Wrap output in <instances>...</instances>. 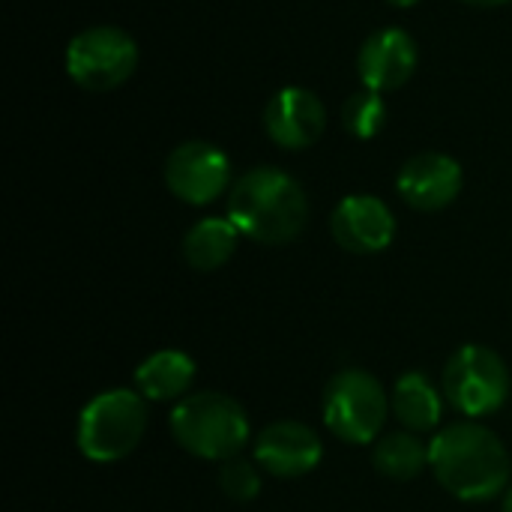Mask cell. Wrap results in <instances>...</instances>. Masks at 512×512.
I'll list each match as a JSON object with an SVG mask.
<instances>
[{
	"label": "cell",
	"instance_id": "cell-4",
	"mask_svg": "<svg viewBox=\"0 0 512 512\" xmlns=\"http://www.w3.org/2000/svg\"><path fill=\"white\" fill-rule=\"evenodd\" d=\"M147 432V399L138 390H105L78 417L75 441L87 462L111 465L126 459Z\"/></svg>",
	"mask_w": 512,
	"mask_h": 512
},
{
	"label": "cell",
	"instance_id": "cell-10",
	"mask_svg": "<svg viewBox=\"0 0 512 512\" xmlns=\"http://www.w3.org/2000/svg\"><path fill=\"white\" fill-rule=\"evenodd\" d=\"M462 183H465L462 165L453 156L435 150L411 156L396 177V189L402 201L420 213H438L450 207L459 198Z\"/></svg>",
	"mask_w": 512,
	"mask_h": 512
},
{
	"label": "cell",
	"instance_id": "cell-5",
	"mask_svg": "<svg viewBox=\"0 0 512 512\" xmlns=\"http://www.w3.org/2000/svg\"><path fill=\"white\" fill-rule=\"evenodd\" d=\"M321 414L327 429L345 444H375L390 414L384 384L366 369H345L330 378Z\"/></svg>",
	"mask_w": 512,
	"mask_h": 512
},
{
	"label": "cell",
	"instance_id": "cell-7",
	"mask_svg": "<svg viewBox=\"0 0 512 512\" xmlns=\"http://www.w3.org/2000/svg\"><path fill=\"white\" fill-rule=\"evenodd\" d=\"M135 69L138 45L126 30L114 24L87 27L66 45V72L81 90L108 93L126 84Z\"/></svg>",
	"mask_w": 512,
	"mask_h": 512
},
{
	"label": "cell",
	"instance_id": "cell-13",
	"mask_svg": "<svg viewBox=\"0 0 512 512\" xmlns=\"http://www.w3.org/2000/svg\"><path fill=\"white\" fill-rule=\"evenodd\" d=\"M417 63H420L417 42L402 27L375 30L357 54V72L363 84L378 93L399 90L414 75Z\"/></svg>",
	"mask_w": 512,
	"mask_h": 512
},
{
	"label": "cell",
	"instance_id": "cell-20",
	"mask_svg": "<svg viewBox=\"0 0 512 512\" xmlns=\"http://www.w3.org/2000/svg\"><path fill=\"white\" fill-rule=\"evenodd\" d=\"M468 6H501V3H510V0H462Z\"/></svg>",
	"mask_w": 512,
	"mask_h": 512
},
{
	"label": "cell",
	"instance_id": "cell-22",
	"mask_svg": "<svg viewBox=\"0 0 512 512\" xmlns=\"http://www.w3.org/2000/svg\"><path fill=\"white\" fill-rule=\"evenodd\" d=\"M504 512H512V486L507 489V495H504Z\"/></svg>",
	"mask_w": 512,
	"mask_h": 512
},
{
	"label": "cell",
	"instance_id": "cell-16",
	"mask_svg": "<svg viewBox=\"0 0 512 512\" xmlns=\"http://www.w3.org/2000/svg\"><path fill=\"white\" fill-rule=\"evenodd\" d=\"M243 234L228 216H207L195 222L183 237V261L198 273H213L231 261Z\"/></svg>",
	"mask_w": 512,
	"mask_h": 512
},
{
	"label": "cell",
	"instance_id": "cell-11",
	"mask_svg": "<svg viewBox=\"0 0 512 512\" xmlns=\"http://www.w3.org/2000/svg\"><path fill=\"white\" fill-rule=\"evenodd\" d=\"M333 240L351 255H378L396 237L393 210L375 195H348L330 216Z\"/></svg>",
	"mask_w": 512,
	"mask_h": 512
},
{
	"label": "cell",
	"instance_id": "cell-12",
	"mask_svg": "<svg viewBox=\"0 0 512 512\" xmlns=\"http://www.w3.org/2000/svg\"><path fill=\"white\" fill-rule=\"evenodd\" d=\"M327 129L324 102L306 87H282L264 108V132L285 150L312 147Z\"/></svg>",
	"mask_w": 512,
	"mask_h": 512
},
{
	"label": "cell",
	"instance_id": "cell-19",
	"mask_svg": "<svg viewBox=\"0 0 512 512\" xmlns=\"http://www.w3.org/2000/svg\"><path fill=\"white\" fill-rule=\"evenodd\" d=\"M219 486H222V492L231 501L246 504V501L258 498V492H261V465L258 462H249L243 456L228 459L219 468Z\"/></svg>",
	"mask_w": 512,
	"mask_h": 512
},
{
	"label": "cell",
	"instance_id": "cell-3",
	"mask_svg": "<svg viewBox=\"0 0 512 512\" xmlns=\"http://www.w3.org/2000/svg\"><path fill=\"white\" fill-rule=\"evenodd\" d=\"M177 447L204 462H228L243 453L249 444V417L237 399L228 393H189L180 399L168 417Z\"/></svg>",
	"mask_w": 512,
	"mask_h": 512
},
{
	"label": "cell",
	"instance_id": "cell-9",
	"mask_svg": "<svg viewBox=\"0 0 512 512\" xmlns=\"http://www.w3.org/2000/svg\"><path fill=\"white\" fill-rule=\"evenodd\" d=\"M324 459L318 432L297 420H276L255 438V462L264 474L279 480H297L312 474Z\"/></svg>",
	"mask_w": 512,
	"mask_h": 512
},
{
	"label": "cell",
	"instance_id": "cell-18",
	"mask_svg": "<svg viewBox=\"0 0 512 512\" xmlns=\"http://www.w3.org/2000/svg\"><path fill=\"white\" fill-rule=\"evenodd\" d=\"M387 123V102L378 90H357L345 99L342 105V126L354 135V138H375Z\"/></svg>",
	"mask_w": 512,
	"mask_h": 512
},
{
	"label": "cell",
	"instance_id": "cell-17",
	"mask_svg": "<svg viewBox=\"0 0 512 512\" xmlns=\"http://www.w3.org/2000/svg\"><path fill=\"white\" fill-rule=\"evenodd\" d=\"M372 462L381 477L408 483L429 468V444L420 435L402 429V432H393V435H384L375 441Z\"/></svg>",
	"mask_w": 512,
	"mask_h": 512
},
{
	"label": "cell",
	"instance_id": "cell-8",
	"mask_svg": "<svg viewBox=\"0 0 512 512\" xmlns=\"http://www.w3.org/2000/svg\"><path fill=\"white\" fill-rule=\"evenodd\" d=\"M165 183L183 204L204 207L231 186V162L210 141H183L165 159Z\"/></svg>",
	"mask_w": 512,
	"mask_h": 512
},
{
	"label": "cell",
	"instance_id": "cell-6",
	"mask_svg": "<svg viewBox=\"0 0 512 512\" xmlns=\"http://www.w3.org/2000/svg\"><path fill=\"white\" fill-rule=\"evenodd\" d=\"M441 390L450 408H456L465 420H480L507 402L510 369L498 351L486 345H465L447 360Z\"/></svg>",
	"mask_w": 512,
	"mask_h": 512
},
{
	"label": "cell",
	"instance_id": "cell-1",
	"mask_svg": "<svg viewBox=\"0 0 512 512\" xmlns=\"http://www.w3.org/2000/svg\"><path fill=\"white\" fill-rule=\"evenodd\" d=\"M429 468L453 498L477 504L498 498L510 483L504 441L477 420H459L429 441Z\"/></svg>",
	"mask_w": 512,
	"mask_h": 512
},
{
	"label": "cell",
	"instance_id": "cell-21",
	"mask_svg": "<svg viewBox=\"0 0 512 512\" xmlns=\"http://www.w3.org/2000/svg\"><path fill=\"white\" fill-rule=\"evenodd\" d=\"M390 6H399V9H408V6H417L420 0H387Z\"/></svg>",
	"mask_w": 512,
	"mask_h": 512
},
{
	"label": "cell",
	"instance_id": "cell-2",
	"mask_svg": "<svg viewBox=\"0 0 512 512\" xmlns=\"http://www.w3.org/2000/svg\"><path fill=\"white\" fill-rule=\"evenodd\" d=\"M228 219L252 243L282 246L303 234L309 222V198L288 171L258 165L234 180L228 195Z\"/></svg>",
	"mask_w": 512,
	"mask_h": 512
},
{
	"label": "cell",
	"instance_id": "cell-15",
	"mask_svg": "<svg viewBox=\"0 0 512 512\" xmlns=\"http://www.w3.org/2000/svg\"><path fill=\"white\" fill-rule=\"evenodd\" d=\"M195 381V360L183 351H156L135 369V390L147 402H180Z\"/></svg>",
	"mask_w": 512,
	"mask_h": 512
},
{
	"label": "cell",
	"instance_id": "cell-14",
	"mask_svg": "<svg viewBox=\"0 0 512 512\" xmlns=\"http://www.w3.org/2000/svg\"><path fill=\"white\" fill-rule=\"evenodd\" d=\"M390 411L396 414V420L402 423V429L423 435L441 426L444 417V396L441 390L432 384L429 375L423 372H405L393 393H390Z\"/></svg>",
	"mask_w": 512,
	"mask_h": 512
}]
</instances>
